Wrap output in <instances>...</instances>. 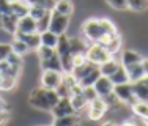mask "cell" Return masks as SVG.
Masks as SVG:
<instances>
[{"label":"cell","instance_id":"cell-1","mask_svg":"<svg viewBox=\"0 0 148 126\" xmlns=\"http://www.w3.org/2000/svg\"><path fill=\"white\" fill-rule=\"evenodd\" d=\"M118 32V27L107 17H88L80 25V35L87 43H98L104 35Z\"/></svg>","mask_w":148,"mask_h":126},{"label":"cell","instance_id":"cell-32","mask_svg":"<svg viewBox=\"0 0 148 126\" xmlns=\"http://www.w3.org/2000/svg\"><path fill=\"white\" fill-rule=\"evenodd\" d=\"M55 52H57L55 49H52V47H47V46H43V44H40V47L36 49L38 60H40V62H43V60H46V58L52 57V55H54Z\"/></svg>","mask_w":148,"mask_h":126},{"label":"cell","instance_id":"cell-12","mask_svg":"<svg viewBox=\"0 0 148 126\" xmlns=\"http://www.w3.org/2000/svg\"><path fill=\"white\" fill-rule=\"evenodd\" d=\"M129 109H131V114L136 118H139L140 121H147L148 123V101L136 99L129 106Z\"/></svg>","mask_w":148,"mask_h":126},{"label":"cell","instance_id":"cell-18","mask_svg":"<svg viewBox=\"0 0 148 126\" xmlns=\"http://www.w3.org/2000/svg\"><path fill=\"white\" fill-rule=\"evenodd\" d=\"M120 66V60H117V58H115V55L114 57H110L109 58V60H106L104 63H101L99 66H98V69H99V73L103 76H112L115 73V69H117Z\"/></svg>","mask_w":148,"mask_h":126},{"label":"cell","instance_id":"cell-29","mask_svg":"<svg viewBox=\"0 0 148 126\" xmlns=\"http://www.w3.org/2000/svg\"><path fill=\"white\" fill-rule=\"evenodd\" d=\"M10 44H11V51L14 52V54L21 55V57H24L25 54H29V52H30V49L27 47V44L24 43V41L17 40V38H13Z\"/></svg>","mask_w":148,"mask_h":126},{"label":"cell","instance_id":"cell-9","mask_svg":"<svg viewBox=\"0 0 148 126\" xmlns=\"http://www.w3.org/2000/svg\"><path fill=\"white\" fill-rule=\"evenodd\" d=\"M74 107L71 104V99L69 96H62L58 98V101L55 103V106L52 107L51 114L54 118H58V117H65V115H69V114H74Z\"/></svg>","mask_w":148,"mask_h":126},{"label":"cell","instance_id":"cell-38","mask_svg":"<svg viewBox=\"0 0 148 126\" xmlns=\"http://www.w3.org/2000/svg\"><path fill=\"white\" fill-rule=\"evenodd\" d=\"M87 62V57H85V52H79V54H73V68L74 66H79L82 63Z\"/></svg>","mask_w":148,"mask_h":126},{"label":"cell","instance_id":"cell-27","mask_svg":"<svg viewBox=\"0 0 148 126\" xmlns=\"http://www.w3.org/2000/svg\"><path fill=\"white\" fill-rule=\"evenodd\" d=\"M17 79H19V77H13V76H2V74H0V92H10V90L16 88Z\"/></svg>","mask_w":148,"mask_h":126},{"label":"cell","instance_id":"cell-11","mask_svg":"<svg viewBox=\"0 0 148 126\" xmlns=\"http://www.w3.org/2000/svg\"><path fill=\"white\" fill-rule=\"evenodd\" d=\"M93 88H95V92H96L98 96L101 98V96H106V94H109V93L114 92V82H112V80L109 79L107 76H103V74H101L99 77L95 80Z\"/></svg>","mask_w":148,"mask_h":126},{"label":"cell","instance_id":"cell-24","mask_svg":"<svg viewBox=\"0 0 148 126\" xmlns=\"http://www.w3.org/2000/svg\"><path fill=\"white\" fill-rule=\"evenodd\" d=\"M40 66H41V69H54V71H63L62 63H60V58H58L57 52H55L52 57H49V58H46V60L40 62Z\"/></svg>","mask_w":148,"mask_h":126},{"label":"cell","instance_id":"cell-21","mask_svg":"<svg viewBox=\"0 0 148 126\" xmlns=\"http://www.w3.org/2000/svg\"><path fill=\"white\" fill-rule=\"evenodd\" d=\"M40 38H41V44H43V46H47V47H52V49L57 47L58 35H55L54 32L44 30V32H41V33H40Z\"/></svg>","mask_w":148,"mask_h":126},{"label":"cell","instance_id":"cell-39","mask_svg":"<svg viewBox=\"0 0 148 126\" xmlns=\"http://www.w3.org/2000/svg\"><path fill=\"white\" fill-rule=\"evenodd\" d=\"M0 115H10V104L0 96Z\"/></svg>","mask_w":148,"mask_h":126},{"label":"cell","instance_id":"cell-17","mask_svg":"<svg viewBox=\"0 0 148 126\" xmlns=\"http://www.w3.org/2000/svg\"><path fill=\"white\" fill-rule=\"evenodd\" d=\"M79 123H82V118H80V115L77 114V112L65 115V117L54 118V125L55 126H74V125H79Z\"/></svg>","mask_w":148,"mask_h":126},{"label":"cell","instance_id":"cell-30","mask_svg":"<svg viewBox=\"0 0 148 126\" xmlns=\"http://www.w3.org/2000/svg\"><path fill=\"white\" fill-rule=\"evenodd\" d=\"M99 76H101L99 69H98V68H95L93 71H90L87 76H84V77L80 79L77 84H79L80 87H88V85H93V84H95V80H96L98 77H99Z\"/></svg>","mask_w":148,"mask_h":126},{"label":"cell","instance_id":"cell-8","mask_svg":"<svg viewBox=\"0 0 148 126\" xmlns=\"http://www.w3.org/2000/svg\"><path fill=\"white\" fill-rule=\"evenodd\" d=\"M114 93L117 94V98L126 106H131L134 101L137 99L132 90V82H125V84H118L114 85Z\"/></svg>","mask_w":148,"mask_h":126},{"label":"cell","instance_id":"cell-43","mask_svg":"<svg viewBox=\"0 0 148 126\" xmlns=\"http://www.w3.org/2000/svg\"><path fill=\"white\" fill-rule=\"evenodd\" d=\"M8 2H14V0H8Z\"/></svg>","mask_w":148,"mask_h":126},{"label":"cell","instance_id":"cell-19","mask_svg":"<svg viewBox=\"0 0 148 126\" xmlns=\"http://www.w3.org/2000/svg\"><path fill=\"white\" fill-rule=\"evenodd\" d=\"M104 47L107 49L112 55H117V52L121 51V47H123V38H121V35H120V32H117V33L112 35L110 40L106 43Z\"/></svg>","mask_w":148,"mask_h":126},{"label":"cell","instance_id":"cell-5","mask_svg":"<svg viewBox=\"0 0 148 126\" xmlns=\"http://www.w3.org/2000/svg\"><path fill=\"white\" fill-rule=\"evenodd\" d=\"M85 57L87 60L95 63V65L99 66L101 63H104L106 60H109L110 57H114V55L110 54V52L106 49L103 44L99 43H88V46H87V51H85Z\"/></svg>","mask_w":148,"mask_h":126},{"label":"cell","instance_id":"cell-41","mask_svg":"<svg viewBox=\"0 0 148 126\" xmlns=\"http://www.w3.org/2000/svg\"><path fill=\"white\" fill-rule=\"evenodd\" d=\"M8 117H10V115H0V125L6 123V120H8Z\"/></svg>","mask_w":148,"mask_h":126},{"label":"cell","instance_id":"cell-4","mask_svg":"<svg viewBox=\"0 0 148 126\" xmlns=\"http://www.w3.org/2000/svg\"><path fill=\"white\" fill-rule=\"evenodd\" d=\"M69 27H71V16L62 14V13L51 10V17H49V29L51 32H54L55 35H63L68 33Z\"/></svg>","mask_w":148,"mask_h":126},{"label":"cell","instance_id":"cell-26","mask_svg":"<svg viewBox=\"0 0 148 126\" xmlns=\"http://www.w3.org/2000/svg\"><path fill=\"white\" fill-rule=\"evenodd\" d=\"M128 71V76H129V82H136V80H140L145 77V73H143V68H142V63H136V65H131L126 68Z\"/></svg>","mask_w":148,"mask_h":126},{"label":"cell","instance_id":"cell-35","mask_svg":"<svg viewBox=\"0 0 148 126\" xmlns=\"http://www.w3.org/2000/svg\"><path fill=\"white\" fill-rule=\"evenodd\" d=\"M46 13H49V11L44 10V8H41V6H30V10H29V14L33 17L35 21H38L40 17H43Z\"/></svg>","mask_w":148,"mask_h":126},{"label":"cell","instance_id":"cell-16","mask_svg":"<svg viewBox=\"0 0 148 126\" xmlns=\"http://www.w3.org/2000/svg\"><path fill=\"white\" fill-rule=\"evenodd\" d=\"M17 19H19V17H17L16 14H13V13L5 14L3 19H2V25H0V29L5 30L6 33H10V35H14L16 27H17Z\"/></svg>","mask_w":148,"mask_h":126},{"label":"cell","instance_id":"cell-13","mask_svg":"<svg viewBox=\"0 0 148 126\" xmlns=\"http://www.w3.org/2000/svg\"><path fill=\"white\" fill-rule=\"evenodd\" d=\"M142 60H143V55L140 52L134 51V49H123L121 57H120V63L125 68H128L131 65H136V63H142Z\"/></svg>","mask_w":148,"mask_h":126},{"label":"cell","instance_id":"cell-33","mask_svg":"<svg viewBox=\"0 0 148 126\" xmlns=\"http://www.w3.org/2000/svg\"><path fill=\"white\" fill-rule=\"evenodd\" d=\"M30 6H41V8L47 10H54V5H55V0H25Z\"/></svg>","mask_w":148,"mask_h":126},{"label":"cell","instance_id":"cell-7","mask_svg":"<svg viewBox=\"0 0 148 126\" xmlns=\"http://www.w3.org/2000/svg\"><path fill=\"white\" fill-rule=\"evenodd\" d=\"M63 71H54V69H41V76H40V84L46 88L55 90L57 87L62 84L63 80Z\"/></svg>","mask_w":148,"mask_h":126},{"label":"cell","instance_id":"cell-15","mask_svg":"<svg viewBox=\"0 0 148 126\" xmlns=\"http://www.w3.org/2000/svg\"><path fill=\"white\" fill-rule=\"evenodd\" d=\"M132 90H134V94H136L137 99L148 101V82L145 77L132 82Z\"/></svg>","mask_w":148,"mask_h":126},{"label":"cell","instance_id":"cell-40","mask_svg":"<svg viewBox=\"0 0 148 126\" xmlns=\"http://www.w3.org/2000/svg\"><path fill=\"white\" fill-rule=\"evenodd\" d=\"M142 68H143L145 76H148V57H143V60H142Z\"/></svg>","mask_w":148,"mask_h":126},{"label":"cell","instance_id":"cell-2","mask_svg":"<svg viewBox=\"0 0 148 126\" xmlns=\"http://www.w3.org/2000/svg\"><path fill=\"white\" fill-rule=\"evenodd\" d=\"M58 98L60 96L55 90L40 85V87H35L29 93V104L30 107H33V109L40 112H51L52 107L55 106V103L58 101Z\"/></svg>","mask_w":148,"mask_h":126},{"label":"cell","instance_id":"cell-22","mask_svg":"<svg viewBox=\"0 0 148 126\" xmlns=\"http://www.w3.org/2000/svg\"><path fill=\"white\" fill-rule=\"evenodd\" d=\"M10 3H11V13L16 14L17 17H22V16L29 14L30 5L25 0H14V2H10Z\"/></svg>","mask_w":148,"mask_h":126},{"label":"cell","instance_id":"cell-10","mask_svg":"<svg viewBox=\"0 0 148 126\" xmlns=\"http://www.w3.org/2000/svg\"><path fill=\"white\" fill-rule=\"evenodd\" d=\"M13 38H17V40L24 41L30 51H36V49L40 47V44H41V38H40V33H38V32H32V33H21V32H14Z\"/></svg>","mask_w":148,"mask_h":126},{"label":"cell","instance_id":"cell-6","mask_svg":"<svg viewBox=\"0 0 148 126\" xmlns=\"http://www.w3.org/2000/svg\"><path fill=\"white\" fill-rule=\"evenodd\" d=\"M109 112L107 104L104 103L103 98H95L93 101H90L88 106H87V114H88V118L93 121H101L106 117V114Z\"/></svg>","mask_w":148,"mask_h":126},{"label":"cell","instance_id":"cell-31","mask_svg":"<svg viewBox=\"0 0 148 126\" xmlns=\"http://www.w3.org/2000/svg\"><path fill=\"white\" fill-rule=\"evenodd\" d=\"M104 2L106 5H109L115 11H120V13L128 11V2L126 0H104Z\"/></svg>","mask_w":148,"mask_h":126},{"label":"cell","instance_id":"cell-3","mask_svg":"<svg viewBox=\"0 0 148 126\" xmlns=\"http://www.w3.org/2000/svg\"><path fill=\"white\" fill-rule=\"evenodd\" d=\"M57 55L62 63L63 73H71L73 71V52L71 46H69V40H68V33H63L58 36V43H57Z\"/></svg>","mask_w":148,"mask_h":126},{"label":"cell","instance_id":"cell-25","mask_svg":"<svg viewBox=\"0 0 148 126\" xmlns=\"http://www.w3.org/2000/svg\"><path fill=\"white\" fill-rule=\"evenodd\" d=\"M109 79L114 82V85H118V84H125V82H129V76H128V71L126 68L120 63V66L115 69V73L112 76H109Z\"/></svg>","mask_w":148,"mask_h":126},{"label":"cell","instance_id":"cell-20","mask_svg":"<svg viewBox=\"0 0 148 126\" xmlns=\"http://www.w3.org/2000/svg\"><path fill=\"white\" fill-rule=\"evenodd\" d=\"M54 10L62 13V14L73 16L74 14V2L73 0H55Z\"/></svg>","mask_w":148,"mask_h":126},{"label":"cell","instance_id":"cell-36","mask_svg":"<svg viewBox=\"0 0 148 126\" xmlns=\"http://www.w3.org/2000/svg\"><path fill=\"white\" fill-rule=\"evenodd\" d=\"M11 52L13 51H11V44L10 43H0V62L6 60Z\"/></svg>","mask_w":148,"mask_h":126},{"label":"cell","instance_id":"cell-28","mask_svg":"<svg viewBox=\"0 0 148 126\" xmlns=\"http://www.w3.org/2000/svg\"><path fill=\"white\" fill-rule=\"evenodd\" d=\"M128 2V11L143 13L148 10V0H126Z\"/></svg>","mask_w":148,"mask_h":126},{"label":"cell","instance_id":"cell-37","mask_svg":"<svg viewBox=\"0 0 148 126\" xmlns=\"http://www.w3.org/2000/svg\"><path fill=\"white\" fill-rule=\"evenodd\" d=\"M82 93H84V96L87 98V101H93L95 98H98V94L96 92H95V88H93V85H88V87H82Z\"/></svg>","mask_w":148,"mask_h":126},{"label":"cell","instance_id":"cell-34","mask_svg":"<svg viewBox=\"0 0 148 126\" xmlns=\"http://www.w3.org/2000/svg\"><path fill=\"white\" fill-rule=\"evenodd\" d=\"M49 17H51V11L46 13L43 17H40V19L36 21V32L38 33H41V32L49 29Z\"/></svg>","mask_w":148,"mask_h":126},{"label":"cell","instance_id":"cell-14","mask_svg":"<svg viewBox=\"0 0 148 126\" xmlns=\"http://www.w3.org/2000/svg\"><path fill=\"white\" fill-rule=\"evenodd\" d=\"M16 32H21V33H32V32H36V21H35L30 14H25V16L19 17V19H17Z\"/></svg>","mask_w":148,"mask_h":126},{"label":"cell","instance_id":"cell-23","mask_svg":"<svg viewBox=\"0 0 148 126\" xmlns=\"http://www.w3.org/2000/svg\"><path fill=\"white\" fill-rule=\"evenodd\" d=\"M69 40V46H71V52L73 54H79V52H85L87 51V46H88V43H87L85 40H84V36H68Z\"/></svg>","mask_w":148,"mask_h":126},{"label":"cell","instance_id":"cell-42","mask_svg":"<svg viewBox=\"0 0 148 126\" xmlns=\"http://www.w3.org/2000/svg\"><path fill=\"white\" fill-rule=\"evenodd\" d=\"M145 79H147V82H148V76H145Z\"/></svg>","mask_w":148,"mask_h":126}]
</instances>
